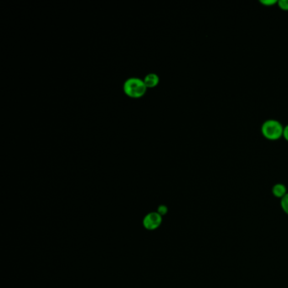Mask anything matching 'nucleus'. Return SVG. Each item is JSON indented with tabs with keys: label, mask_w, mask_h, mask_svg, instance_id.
<instances>
[{
	"label": "nucleus",
	"mask_w": 288,
	"mask_h": 288,
	"mask_svg": "<svg viewBox=\"0 0 288 288\" xmlns=\"http://www.w3.org/2000/svg\"><path fill=\"white\" fill-rule=\"evenodd\" d=\"M143 80L145 82L147 89L148 88H154L158 85L159 77L156 74H148L144 78Z\"/></svg>",
	"instance_id": "obj_5"
},
{
	"label": "nucleus",
	"mask_w": 288,
	"mask_h": 288,
	"mask_svg": "<svg viewBox=\"0 0 288 288\" xmlns=\"http://www.w3.org/2000/svg\"><path fill=\"white\" fill-rule=\"evenodd\" d=\"M277 5L283 11H288V0H278Z\"/></svg>",
	"instance_id": "obj_8"
},
{
	"label": "nucleus",
	"mask_w": 288,
	"mask_h": 288,
	"mask_svg": "<svg viewBox=\"0 0 288 288\" xmlns=\"http://www.w3.org/2000/svg\"><path fill=\"white\" fill-rule=\"evenodd\" d=\"M283 130L284 127L280 124V121L275 119H268L262 124L261 133L264 138L267 140H279L283 136Z\"/></svg>",
	"instance_id": "obj_2"
},
{
	"label": "nucleus",
	"mask_w": 288,
	"mask_h": 288,
	"mask_svg": "<svg viewBox=\"0 0 288 288\" xmlns=\"http://www.w3.org/2000/svg\"><path fill=\"white\" fill-rule=\"evenodd\" d=\"M260 3L265 6H271L275 4H277L276 0H261Z\"/></svg>",
	"instance_id": "obj_9"
},
{
	"label": "nucleus",
	"mask_w": 288,
	"mask_h": 288,
	"mask_svg": "<svg viewBox=\"0 0 288 288\" xmlns=\"http://www.w3.org/2000/svg\"><path fill=\"white\" fill-rule=\"evenodd\" d=\"M146 90L147 87L145 82L140 78H130L124 84V91L130 98H142L146 94Z\"/></svg>",
	"instance_id": "obj_1"
},
{
	"label": "nucleus",
	"mask_w": 288,
	"mask_h": 288,
	"mask_svg": "<svg viewBox=\"0 0 288 288\" xmlns=\"http://www.w3.org/2000/svg\"><path fill=\"white\" fill-rule=\"evenodd\" d=\"M162 221H163V217H161L158 212H149L143 218V227L146 228V230H156L161 227Z\"/></svg>",
	"instance_id": "obj_3"
},
{
	"label": "nucleus",
	"mask_w": 288,
	"mask_h": 288,
	"mask_svg": "<svg viewBox=\"0 0 288 288\" xmlns=\"http://www.w3.org/2000/svg\"><path fill=\"white\" fill-rule=\"evenodd\" d=\"M156 212H158L159 214L163 217L164 216H166V215L167 214L168 208H167V206H165V205H161V206H159L158 208L156 210Z\"/></svg>",
	"instance_id": "obj_7"
},
{
	"label": "nucleus",
	"mask_w": 288,
	"mask_h": 288,
	"mask_svg": "<svg viewBox=\"0 0 288 288\" xmlns=\"http://www.w3.org/2000/svg\"><path fill=\"white\" fill-rule=\"evenodd\" d=\"M282 137H284V139L288 142V125H285V127H284Z\"/></svg>",
	"instance_id": "obj_10"
},
{
	"label": "nucleus",
	"mask_w": 288,
	"mask_h": 288,
	"mask_svg": "<svg viewBox=\"0 0 288 288\" xmlns=\"http://www.w3.org/2000/svg\"><path fill=\"white\" fill-rule=\"evenodd\" d=\"M280 207L284 213L288 216V193L280 200Z\"/></svg>",
	"instance_id": "obj_6"
},
{
	"label": "nucleus",
	"mask_w": 288,
	"mask_h": 288,
	"mask_svg": "<svg viewBox=\"0 0 288 288\" xmlns=\"http://www.w3.org/2000/svg\"><path fill=\"white\" fill-rule=\"evenodd\" d=\"M271 192H272V195L275 196V198L280 199V200L288 193L286 187L283 183H280V182L275 183L273 186Z\"/></svg>",
	"instance_id": "obj_4"
}]
</instances>
